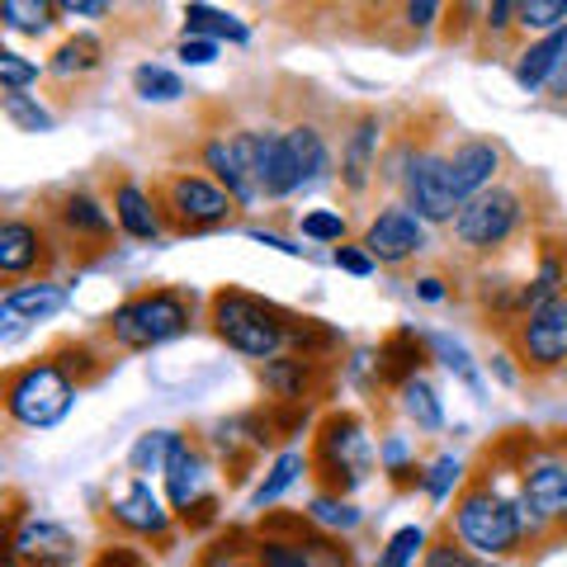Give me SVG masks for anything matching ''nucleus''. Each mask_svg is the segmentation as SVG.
Wrapping results in <instances>:
<instances>
[{
  "label": "nucleus",
  "mask_w": 567,
  "mask_h": 567,
  "mask_svg": "<svg viewBox=\"0 0 567 567\" xmlns=\"http://www.w3.org/2000/svg\"><path fill=\"white\" fill-rule=\"evenodd\" d=\"M502 147L487 137H468V142H458V147L450 152V189H454V199L458 208H464L468 199H477V194H487L492 181L502 175Z\"/></svg>",
  "instance_id": "obj_15"
},
{
  "label": "nucleus",
  "mask_w": 567,
  "mask_h": 567,
  "mask_svg": "<svg viewBox=\"0 0 567 567\" xmlns=\"http://www.w3.org/2000/svg\"><path fill=\"white\" fill-rule=\"evenodd\" d=\"M0 81H6V91H24L29 81H39V62L20 58V52H0Z\"/></svg>",
  "instance_id": "obj_41"
},
{
  "label": "nucleus",
  "mask_w": 567,
  "mask_h": 567,
  "mask_svg": "<svg viewBox=\"0 0 567 567\" xmlns=\"http://www.w3.org/2000/svg\"><path fill=\"white\" fill-rule=\"evenodd\" d=\"M66 308V293L58 284H14L0 303V317H14V322H43V317L62 312Z\"/></svg>",
  "instance_id": "obj_24"
},
{
  "label": "nucleus",
  "mask_w": 567,
  "mask_h": 567,
  "mask_svg": "<svg viewBox=\"0 0 567 567\" xmlns=\"http://www.w3.org/2000/svg\"><path fill=\"white\" fill-rule=\"evenodd\" d=\"M284 137H289V152H293V166H298V185H317L331 171L327 137L317 133L312 123H298V128H289Z\"/></svg>",
  "instance_id": "obj_26"
},
{
  "label": "nucleus",
  "mask_w": 567,
  "mask_h": 567,
  "mask_svg": "<svg viewBox=\"0 0 567 567\" xmlns=\"http://www.w3.org/2000/svg\"><path fill=\"white\" fill-rule=\"evenodd\" d=\"M402 412L416 421V431H440V425H445L440 398H435V388L425 383V379H412V383L402 388Z\"/></svg>",
  "instance_id": "obj_30"
},
{
  "label": "nucleus",
  "mask_w": 567,
  "mask_h": 567,
  "mask_svg": "<svg viewBox=\"0 0 567 567\" xmlns=\"http://www.w3.org/2000/svg\"><path fill=\"white\" fill-rule=\"evenodd\" d=\"M379 114H360L354 128L346 133V152H341V185L350 194H360L369 185V175L379 166Z\"/></svg>",
  "instance_id": "obj_19"
},
{
  "label": "nucleus",
  "mask_w": 567,
  "mask_h": 567,
  "mask_svg": "<svg viewBox=\"0 0 567 567\" xmlns=\"http://www.w3.org/2000/svg\"><path fill=\"white\" fill-rule=\"evenodd\" d=\"M199 473H204V454L189 440H175V450L166 458V487H171L175 511H189L199 502Z\"/></svg>",
  "instance_id": "obj_25"
},
{
  "label": "nucleus",
  "mask_w": 567,
  "mask_h": 567,
  "mask_svg": "<svg viewBox=\"0 0 567 567\" xmlns=\"http://www.w3.org/2000/svg\"><path fill=\"white\" fill-rule=\"evenodd\" d=\"M52 218L62 227V241H76V246H110V237H114V218L85 189L58 194V199H52Z\"/></svg>",
  "instance_id": "obj_16"
},
{
  "label": "nucleus",
  "mask_w": 567,
  "mask_h": 567,
  "mask_svg": "<svg viewBox=\"0 0 567 567\" xmlns=\"http://www.w3.org/2000/svg\"><path fill=\"white\" fill-rule=\"evenodd\" d=\"M227 567H256V563H227Z\"/></svg>",
  "instance_id": "obj_55"
},
{
  "label": "nucleus",
  "mask_w": 567,
  "mask_h": 567,
  "mask_svg": "<svg viewBox=\"0 0 567 567\" xmlns=\"http://www.w3.org/2000/svg\"><path fill=\"white\" fill-rule=\"evenodd\" d=\"M402 14H406V24H412V29H431V24H435V14H440V6L421 0V6H406Z\"/></svg>",
  "instance_id": "obj_51"
},
{
  "label": "nucleus",
  "mask_w": 567,
  "mask_h": 567,
  "mask_svg": "<svg viewBox=\"0 0 567 567\" xmlns=\"http://www.w3.org/2000/svg\"><path fill=\"white\" fill-rule=\"evenodd\" d=\"M6 118L14 123V128H24V133H52V114L48 110H39L24 91H6Z\"/></svg>",
  "instance_id": "obj_38"
},
{
  "label": "nucleus",
  "mask_w": 567,
  "mask_h": 567,
  "mask_svg": "<svg viewBox=\"0 0 567 567\" xmlns=\"http://www.w3.org/2000/svg\"><path fill=\"white\" fill-rule=\"evenodd\" d=\"M563 52H567V29L548 33V39H539V43H529V48L520 52V62H516V81H520V91L535 95L539 85L554 81V71H558V62H563Z\"/></svg>",
  "instance_id": "obj_23"
},
{
  "label": "nucleus",
  "mask_w": 567,
  "mask_h": 567,
  "mask_svg": "<svg viewBox=\"0 0 567 567\" xmlns=\"http://www.w3.org/2000/svg\"><path fill=\"white\" fill-rule=\"evenodd\" d=\"M483 14H487V20H483V29H487V33H506L511 24H516L520 6H511V0H496V6H487Z\"/></svg>",
  "instance_id": "obj_46"
},
{
  "label": "nucleus",
  "mask_w": 567,
  "mask_h": 567,
  "mask_svg": "<svg viewBox=\"0 0 567 567\" xmlns=\"http://www.w3.org/2000/svg\"><path fill=\"white\" fill-rule=\"evenodd\" d=\"M303 237H312V241H346V218L341 213H308Z\"/></svg>",
  "instance_id": "obj_43"
},
{
  "label": "nucleus",
  "mask_w": 567,
  "mask_h": 567,
  "mask_svg": "<svg viewBox=\"0 0 567 567\" xmlns=\"http://www.w3.org/2000/svg\"><path fill=\"white\" fill-rule=\"evenodd\" d=\"M52 14H58V6H48V0H6L0 6V20L14 33H48Z\"/></svg>",
  "instance_id": "obj_31"
},
{
  "label": "nucleus",
  "mask_w": 567,
  "mask_h": 567,
  "mask_svg": "<svg viewBox=\"0 0 567 567\" xmlns=\"http://www.w3.org/2000/svg\"><path fill=\"white\" fill-rule=\"evenodd\" d=\"M43 260H48V237L39 233V223H29V218L0 223V275L20 279L29 270H39Z\"/></svg>",
  "instance_id": "obj_18"
},
{
  "label": "nucleus",
  "mask_w": 567,
  "mask_h": 567,
  "mask_svg": "<svg viewBox=\"0 0 567 567\" xmlns=\"http://www.w3.org/2000/svg\"><path fill=\"white\" fill-rule=\"evenodd\" d=\"M425 529L421 525H406V529H398L393 539H388V548L379 554V563L374 567H412L416 558H425Z\"/></svg>",
  "instance_id": "obj_32"
},
{
  "label": "nucleus",
  "mask_w": 567,
  "mask_h": 567,
  "mask_svg": "<svg viewBox=\"0 0 567 567\" xmlns=\"http://www.w3.org/2000/svg\"><path fill=\"white\" fill-rule=\"evenodd\" d=\"M256 185H260V199H284V194L303 189L284 133H256Z\"/></svg>",
  "instance_id": "obj_17"
},
{
  "label": "nucleus",
  "mask_w": 567,
  "mask_h": 567,
  "mask_svg": "<svg viewBox=\"0 0 567 567\" xmlns=\"http://www.w3.org/2000/svg\"><path fill=\"white\" fill-rule=\"evenodd\" d=\"M464 563H468V554L454 529H440V535L425 544V558H421V567H464Z\"/></svg>",
  "instance_id": "obj_39"
},
{
  "label": "nucleus",
  "mask_w": 567,
  "mask_h": 567,
  "mask_svg": "<svg viewBox=\"0 0 567 567\" xmlns=\"http://www.w3.org/2000/svg\"><path fill=\"white\" fill-rule=\"evenodd\" d=\"M516 24L520 29H539L548 39V33L567 29V0H525L520 14H516Z\"/></svg>",
  "instance_id": "obj_36"
},
{
  "label": "nucleus",
  "mask_w": 567,
  "mask_h": 567,
  "mask_svg": "<svg viewBox=\"0 0 567 567\" xmlns=\"http://www.w3.org/2000/svg\"><path fill=\"white\" fill-rule=\"evenodd\" d=\"M511 350H516V360L529 374H554V369H563L567 364V293L554 298V303H544L539 312L516 317Z\"/></svg>",
  "instance_id": "obj_8"
},
{
  "label": "nucleus",
  "mask_w": 567,
  "mask_h": 567,
  "mask_svg": "<svg viewBox=\"0 0 567 567\" xmlns=\"http://www.w3.org/2000/svg\"><path fill=\"white\" fill-rule=\"evenodd\" d=\"M114 520L123 529H133V535H152V539H166L171 529V511L162 506V496L152 492V483H128V492L114 502Z\"/></svg>",
  "instance_id": "obj_21"
},
{
  "label": "nucleus",
  "mask_w": 567,
  "mask_h": 567,
  "mask_svg": "<svg viewBox=\"0 0 567 567\" xmlns=\"http://www.w3.org/2000/svg\"><path fill=\"white\" fill-rule=\"evenodd\" d=\"M544 91H548V95H554L558 104L567 100V52H563V62H558V71H554V81H548V85H544Z\"/></svg>",
  "instance_id": "obj_52"
},
{
  "label": "nucleus",
  "mask_w": 567,
  "mask_h": 567,
  "mask_svg": "<svg viewBox=\"0 0 567 567\" xmlns=\"http://www.w3.org/2000/svg\"><path fill=\"white\" fill-rule=\"evenodd\" d=\"M256 567H308L303 548H298L293 539H265L256 544Z\"/></svg>",
  "instance_id": "obj_40"
},
{
  "label": "nucleus",
  "mask_w": 567,
  "mask_h": 567,
  "mask_svg": "<svg viewBox=\"0 0 567 567\" xmlns=\"http://www.w3.org/2000/svg\"><path fill=\"white\" fill-rule=\"evenodd\" d=\"M71 402H76V379L58 360H48V354L33 364L6 369V412L10 421L29 425V431L58 425L71 412Z\"/></svg>",
  "instance_id": "obj_4"
},
{
  "label": "nucleus",
  "mask_w": 567,
  "mask_h": 567,
  "mask_svg": "<svg viewBox=\"0 0 567 567\" xmlns=\"http://www.w3.org/2000/svg\"><path fill=\"white\" fill-rule=\"evenodd\" d=\"M152 204H156V218H166L175 233H208V227L227 223L241 208L218 181H204V175H189V171L166 175V185Z\"/></svg>",
  "instance_id": "obj_6"
},
{
  "label": "nucleus",
  "mask_w": 567,
  "mask_h": 567,
  "mask_svg": "<svg viewBox=\"0 0 567 567\" xmlns=\"http://www.w3.org/2000/svg\"><path fill=\"white\" fill-rule=\"evenodd\" d=\"M114 223H118L128 237H137V241L162 237V218H156L152 194L142 189V185H133V181H118V185H114Z\"/></svg>",
  "instance_id": "obj_22"
},
{
  "label": "nucleus",
  "mask_w": 567,
  "mask_h": 567,
  "mask_svg": "<svg viewBox=\"0 0 567 567\" xmlns=\"http://www.w3.org/2000/svg\"><path fill=\"white\" fill-rule=\"evenodd\" d=\"M213 58H218V43H208V39H185L181 43V62H189V66H208Z\"/></svg>",
  "instance_id": "obj_47"
},
{
  "label": "nucleus",
  "mask_w": 567,
  "mask_h": 567,
  "mask_svg": "<svg viewBox=\"0 0 567 567\" xmlns=\"http://www.w3.org/2000/svg\"><path fill=\"white\" fill-rule=\"evenodd\" d=\"M416 293L425 298V303H440V298H445V289H440V279H421V284H416Z\"/></svg>",
  "instance_id": "obj_53"
},
{
  "label": "nucleus",
  "mask_w": 567,
  "mask_h": 567,
  "mask_svg": "<svg viewBox=\"0 0 567 567\" xmlns=\"http://www.w3.org/2000/svg\"><path fill=\"white\" fill-rule=\"evenodd\" d=\"M175 440L181 435H171V431H147L133 445V454H128V468L133 473H152V468H166V458H171V450H175Z\"/></svg>",
  "instance_id": "obj_35"
},
{
  "label": "nucleus",
  "mask_w": 567,
  "mask_h": 567,
  "mask_svg": "<svg viewBox=\"0 0 567 567\" xmlns=\"http://www.w3.org/2000/svg\"><path fill=\"white\" fill-rule=\"evenodd\" d=\"M58 14H71V20H100V14H110V6H104V0H62L58 6Z\"/></svg>",
  "instance_id": "obj_49"
},
{
  "label": "nucleus",
  "mask_w": 567,
  "mask_h": 567,
  "mask_svg": "<svg viewBox=\"0 0 567 567\" xmlns=\"http://www.w3.org/2000/svg\"><path fill=\"white\" fill-rule=\"evenodd\" d=\"M20 563L29 567H71L76 563V535L66 525H52V520H24L20 511H10V548Z\"/></svg>",
  "instance_id": "obj_11"
},
{
  "label": "nucleus",
  "mask_w": 567,
  "mask_h": 567,
  "mask_svg": "<svg viewBox=\"0 0 567 567\" xmlns=\"http://www.w3.org/2000/svg\"><path fill=\"white\" fill-rule=\"evenodd\" d=\"M189 312L194 303L181 289H147V293H133L123 308H114L104 331L123 350H152L171 341V336H181L189 327Z\"/></svg>",
  "instance_id": "obj_5"
},
{
  "label": "nucleus",
  "mask_w": 567,
  "mask_h": 567,
  "mask_svg": "<svg viewBox=\"0 0 567 567\" xmlns=\"http://www.w3.org/2000/svg\"><path fill=\"white\" fill-rule=\"evenodd\" d=\"M464 567H502V563H496V558H468Z\"/></svg>",
  "instance_id": "obj_54"
},
{
  "label": "nucleus",
  "mask_w": 567,
  "mask_h": 567,
  "mask_svg": "<svg viewBox=\"0 0 567 567\" xmlns=\"http://www.w3.org/2000/svg\"><path fill=\"white\" fill-rule=\"evenodd\" d=\"M454 535L477 548V558H506L520 554V544L544 539V525L520 492H502L496 477H468L454 502Z\"/></svg>",
  "instance_id": "obj_1"
},
{
  "label": "nucleus",
  "mask_w": 567,
  "mask_h": 567,
  "mask_svg": "<svg viewBox=\"0 0 567 567\" xmlns=\"http://www.w3.org/2000/svg\"><path fill=\"white\" fill-rule=\"evenodd\" d=\"M312 468L322 496H350L374 473V440L364 435V421L354 412H331L317 425L312 440Z\"/></svg>",
  "instance_id": "obj_3"
},
{
  "label": "nucleus",
  "mask_w": 567,
  "mask_h": 567,
  "mask_svg": "<svg viewBox=\"0 0 567 567\" xmlns=\"http://www.w3.org/2000/svg\"><path fill=\"white\" fill-rule=\"evenodd\" d=\"M213 511H218V502H213V496H204V502H194L189 511H181V520H185L189 529H204V525H213Z\"/></svg>",
  "instance_id": "obj_50"
},
{
  "label": "nucleus",
  "mask_w": 567,
  "mask_h": 567,
  "mask_svg": "<svg viewBox=\"0 0 567 567\" xmlns=\"http://www.w3.org/2000/svg\"><path fill=\"white\" fill-rule=\"evenodd\" d=\"M435 350L440 354H445V364L454 369V374L458 379H464V383H477V374H473V364H468V354L464 350H458V346H450V341H435Z\"/></svg>",
  "instance_id": "obj_48"
},
{
  "label": "nucleus",
  "mask_w": 567,
  "mask_h": 567,
  "mask_svg": "<svg viewBox=\"0 0 567 567\" xmlns=\"http://www.w3.org/2000/svg\"><path fill=\"white\" fill-rule=\"evenodd\" d=\"M421 364H425V341L412 331V327H398L388 341L379 346V360H374V369H379V383L383 388H402L412 383V379H421Z\"/></svg>",
  "instance_id": "obj_20"
},
{
  "label": "nucleus",
  "mask_w": 567,
  "mask_h": 567,
  "mask_svg": "<svg viewBox=\"0 0 567 567\" xmlns=\"http://www.w3.org/2000/svg\"><path fill=\"white\" fill-rule=\"evenodd\" d=\"M336 265L350 275H374V260H369L364 246H336Z\"/></svg>",
  "instance_id": "obj_45"
},
{
  "label": "nucleus",
  "mask_w": 567,
  "mask_h": 567,
  "mask_svg": "<svg viewBox=\"0 0 567 567\" xmlns=\"http://www.w3.org/2000/svg\"><path fill=\"white\" fill-rule=\"evenodd\" d=\"M406 208L421 223H454L458 218V199L450 189V156L440 152H416L406 162Z\"/></svg>",
  "instance_id": "obj_10"
},
{
  "label": "nucleus",
  "mask_w": 567,
  "mask_h": 567,
  "mask_svg": "<svg viewBox=\"0 0 567 567\" xmlns=\"http://www.w3.org/2000/svg\"><path fill=\"white\" fill-rule=\"evenodd\" d=\"M133 85H137V95H142V100H162V104L185 95V81L175 76V71H166V66H152V62L133 71Z\"/></svg>",
  "instance_id": "obj_34"
},
{
  "label": "nucleus",
  "mask_w": 567,
  "mask_h": 567,
  "mask_svg": "<svg viewBox=\"0 0 567 567\" xmlns=\"http://www.w3.org/2000/svg\"><path fill=\"white\" fill-rule=\"evenodd\" d=\"M204 166L213 171L227 194L237 204H256L260 185H256V133H233V137H213L204 147Z\"/></svg>",
  "instance_id": "obj_12"
},
{
  "label": "nucleus",
  "mask_w": 567,
  "mask_h": 567,
  "mask_svg": "<svg viewBox=\"0 0 567 567\" xmlns=\"http://www.w3.org/2000/svg\"><path fill=\"white\" fill-rule=\"evenodd\" d=\"M185 39H233V43H246V24L237 14H223L213 6H189L185 10Z\"/></svg>",
  "instance_id": "obj_28"
},
{
  "label": "nucleus",
  "mask_w": 567,
  "mask_h": 567,
  "mask_svg": "<svg viewBox=\"0 0 567 567\" xmlns=\"http://www.w3.org/2000/svg\"><path fill=\"white\" fill-rule=\"evenodd\" d=\"M520 194L506 189V185H492L487 194H477L458 208V218L450 223L454 227V241L464 246V251H496V246H506L516 237L520 227Z\"/></svg>",
  "instance_id": "obj_7"
},
{
  "label": "nucleus",
  "mask_w": 567,
  "mask_h": 567,
  "mask_svg": "<svg viewBox=\"0 0 567 567\" xmlns=\"http://www.w3.org/2000/svg\"><path fill=\"white\" fill-rule=\"evenodd\" d=\"M293 544L303 548L308 567H354V554L341 544V535H327V529H317V525H308Z\"/></svg>",
  "instance_id": "obj_29"
},
{
  "label": "nucleus",
  "mask_w": 567,
  "mask_h": 567,
  "mask_svg": "<svg viewBox=\"0 0 567 567\" xmlns=\"http://www.w3.org/2000/svg\"><path fill=\"white\" fill-rule=\"evenodd\" d=\"M104 62V48L95 33H76V39H66L58 52H52V76H91V71H100Z\"/></svg>",
  "instance_id": "obj_27"
},
{
  "label": "nucleus",
  "mask_w": 567,
  "mask_h": 567,
  "mask_svg": "<svg viewBox=\"0 0 567 567\" xmlns=\"http://www.w3.org/2000/svg\"><path fill=\"white\" fill-rule=\"evenodd\" d=\"M308 520H312L317 529H327V535H341V529L360 525V511H354L346 496H317L312 511H308Z\"/></svg>",
  "instance_id": "obj_33"
},
{
  "label": "nucleus",
  "mask_w": 567,
  "mask_h": 567,
  "mask_svg": "<svg viewBox=\"0 0 567 567\" xmlns=\"http://www.w3.org/2000/svg\"><path fill=\"white\" fill-rule=\"evenodd\" d=\"M327 364L312 360V354H279V360L260 364V383L270 388V398L284 406H303L312 398L327 393Z\"/></svg>",
  "instance_id": "obj_14"
},
{
  "label": "nucleus",
  "mask_w": 567,
  "mask_h": 567,
  "mask_svg": "<svg viewBox=\"0 0 567 567\" xmlns=\"http://www.w3.org/2000/svg\"><path fill=\"white\" fill-rule=\"evenodd\" d=\"M520 496L544 529H567V454L539 450L520 468Z\"/></svg>",
  "instance_id": "obj_9"
},
{
  "label": "nucleus",
  "mask_w": 567,
  "mask_h": 567,
  "mask_svg": "<svg viewBox=\"0 0 567 567\" xmlns=\"http://www.w3.org/2000/svg\"><path fill=\"white\" fill-rule=\"evenodd\" d=\"M303 468H308V464H303V454H293V450H289V454H279V458H275V468H270V477H265V483L256 487V506H270L279 492H289Z\"/></svg>",
  "instance_id": "obj_37"
},
{
  "label": "nucleus",
  "mask_w": 567,
  "mask_h": 567,
  "mask_svg": "<svg viewBox=\"0 0 567 567\" xmlns=\"http://www.w3.org/2000/svg\"><path fill=\"white\" fill-rule=\"evenodd\" d=\"M364 251L374 265H402L425 246V227L412 208H383L374 223L364 227Z\"/></svg>",
  "instance_id": "obj_13"
},
{
  "label": "nucleus",
  "mask_w": 567,
  "mask_h": 567,
  "mask_svg": "<svg viewBox=\"0 0 567 567\" xmlns=\"http://www.w3.org/2000/svg\"><path fill=\"white\" fill-rule=\"evenodd\" d=\"M458 477H464V464H458V458H440V464H431V473L421 477V487L440 502V496H450V487L458 483Z\"/></svg>",
  "instance_id": "obj_42"
},
{
  "label": "nucleus",
  "mask_w": 567,
  "mask_h": 567,
  "mask_svg": "<svg viewBox=\"0 0 567 567\" xmlns=\"http://www.w3.org/2000/svg\"><path fill=\"white\" fill-rule=\"evenodd\" d=\"M91 567H152V563L142 558L137 548H128V544H110V548H100Z\"/></svg>",
  "instance_id": "obj_44"
},
{
  "label": "nucleus",
  "mask_w": 567,
  "mask_h": 567,
  "mask_svg": "<svg viewBox=\"0 0 567 567\" xmlns=\"http://www.w3.org/2000/svg\"><path fill=\"white\" fill-rule=\"evenodd\" d=\"M208 317L223 346H233L237 354H251V360H265V364L289 354V336L298 322V312L265 303V298L246 289H218L208 298Z\"/></svg>",
  "instance_id": "obj_2"
}]
</instances>
